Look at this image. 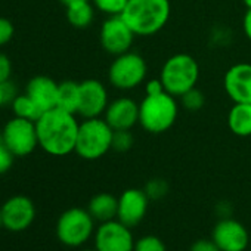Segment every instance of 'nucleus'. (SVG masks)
I'll return each mask as SVG.
<instances>
[{
	"label": "nucleus",
	"instance_id": "f257e3e1",
	"mask_svg": "<svg viewBox=\"0 0 251 251\" xmlns=\"http://www.w3.org/2000/svg\"><path fill=\"white\" fill-rule=\"evenodd\" d=\"M77 115L61 108L45 111L36 120L39 148L53 157H65L75 151L78 135Z\"/></svg>",
	"mask_w": 251,
	"mask_h": 251
},
{
	"label": "nucleus",
	"instance_id": "f03ea898",
	"mask_svg": "<svg viewBox=\"0 0 251 251\" xmlns=\"http://www.w3.org/2000/svg\"><path fill=\"white\" fill-rule=\"evenodd\" d=\"M172 15L170 0H129L121 17L136 36L150 37L160 33Z\"/></svg>",
	"mask_w": 251,
	"mask_h": 251
},
{
	"label": "nucleus",
	"instance_id": "7ed1b4c3",
	"mask_svg": "<svg viewBox=\"0 0 251 251\" xmlns=\"http://www.w3.org/2000/svg\"><path fill=\"white\" fill-rule=\"evenodd\" d=\"M179 115L177 98L169 92L145 95L139 103V124L152 135H161L170 130Z\"/></svg>",
	"mask_w": 251,
	"mask_h": 251
},
{
	"label": "nucleus",
	"instance_id": "20e7f679",
	"mask_svg": "<svg viewBox=\"0 0 251 251\" xmlns=\"http://www.w3.org/2000/svg\"><path fill=\"white\" fill-rule=\"evenodd\" d=\"M114 130L103 117L83 118L78 126L75 154L87 161H95L112 150Z\"/></svg>",
	"mask_w": 251,
	"mask_h": 251
},
{
	"label": "nucleus",
	"instance_id": "39448f33",
	"mask_svg": "<svg viewBox=\"0 0 251 251\" xmlns=\"http://www.w3.org/2000/svg\"><path fill=\"white\" fill-rule=\"evenodd\" d=\"M160 80L163 81L166 92L179 99L183 93L197 87L200 80V64L189 53H176L163 64Z\"/></svg>",
	"mask_w": 251,
	"mask_h": 251
},
{
	"label": "nucleus",
	"instance_id": "423d86ee",
	"mask_svg": "<svg viewBox=\"0 0 251 251\" xmlns=\"http://www.w3.org/2000/svg\"><path fill=\"white\" fill-rule=\"evenodd\" d=\"M148 65L145 58L133 50L114 56L108 68V81L112 87L129 92L145 83Z\"/></svg>",
	"mask_w": 251,
	"mask_h": 251
},
{
	"label": "nucleus",
	"instance_id": "0eeeda50",
	"mask_svg": "<svg viewBox=\"0 0 251 251\" xmlns=\"http://www.w3.org/2000/svg\"><path fill=\"white\" fill-rule=\"evenodd\" d=\"M95 219L87 208L71 207L56 220L55 233L61 244L70 248L83 247L95 235Z\"/></svg>",
	"mask_w": 251,
	"mask_h": 251
},
{
	"label": "nucleus",
	"instance_id": "6e6552de",
	"mask_svg": "<svg viewBox=\"0 0 251 251\" xmlns=\"http://www.w3.org/2000/svg\"><path fill=\"white\" fill-rule=\"evenodd\" d=\"M0 142L14 154L15 158L31 155L39 148L36 121L14 115L0 130Z\"/></svg>",
	"mask_w": 251,
	"mask_h": 251
},
{
	"label": "nucleus",
	"instance_id": "1a4fd4ad",
	"mask_svg": "<svg viewBox=\"0 0 251 251\" xmlns=\"http://www.w3.org/2000/svg\"><path fill=\"white\" fill-rule=\"evenodd\" d=\"M135 37L136 34L132 31V28L123 20L121 15L108 17L102 23L99 30L100 46L106 53L112 56H118L132 50Z\"/></svg>",
	"mask_w": 251,
	"mask_h": 251
},
{
	"label": "nucleus",
	"instance_id": "9d476101",
	"mask_svg": "<svg viewBox=\"0 0 251 251\" xmlns=\"http://www.w3.org/2000/svg\"><path fill=\"white\" fill-rule=\"evenodd\" d=\"M93 242L98 251H133L136 241L132 227L118 219H112L99 223L93 235Z\"/></svg>",
	"mask_w": 251,
	"mask_h": 251
},
{
	"label": "nucleus",
	"instance_id": "9b49d317",
	"mask_svg": "<svg viewBox=\"0 0 251 251\" xmlns=\"http://www.w3.org/2000/svg\"><path fill=\"white\" fill-rule=\"evenodd\" d=\"M3 227L9 232H23L28 229L36 219V205L25 195H14L0 207Z\"/></svg>",
	"mask_w": 251,
	"mask_h": 251
},
{
	"label": "nucleus",
	"instance_id": "f8f14e48",
	"mask_svg": "<svg viewBox=\"0 0 251 251\" xmlns=\"http://www.w3.org/2000/svg\"><path fill=\"white\" fill-rule=\"evenodd\" d=\"M211 239L222 251H245L251 244L247 227L232 217L220 219L214 225Z\"/></svg>",
	"mask_w": 251,
	"mask_h": 251
},
{
	"label": "nucleus",
	"instance_id": "ddd939ff",
	"mask_svg": "<svg viewBox=\"0 0 251 251\" xmlns=\"http://www.w3.org/2000/svg\"><path fill=\"white\" fill-rule=\"evenodd\" d=\"M108 103V89L102 81L96 78H87L80 81V103L77 115H80L81 118L103 117Z\"/></svg>",
	"mask_w": 251,
	"mask_h": 251
},
{
	"label": "nucleus",
	"instance_id": "4468645a",
	"mask_svg": "<svg viewBox=\"0 0 251 251\" xmlns=\"http://www.w3.org/2000/svg\"><path fill=\"white\" fill-rule=\"evenodd\" d=\"M150 198L144 189L129 188L118 197L117 219L129 227L138 226L147 216Z\"/></svg>",
	"mask_w": 251,
	"mask_h": 251
},
{
	"label": "nucleus",
	"instance_id": "2eb2a0df",
	"mask_svg": "<svg viewBox=\"0 0 251 251\" xmlns=\"http://www.w3.org/2000/svg\"><path fill=\"white\" fill-rule=\"evenodd\" d=\"M103 118L112 130H132L139 124V103L127 96L109 100Z\"/></svg>",
	"mask_w": 251,
	"mask_h": 251
},
{
	"label": "nucleus",
	"instance_id": "dca6fc26",
	"mask_svg": "<svg viewBox=\"0 0 251 251\" xmlns=\"http://www.w3.org/2000/svg\"><path fill=\"white\" fill-rule=\"evenodd\" d=\"M223 87L233 103H251V64L232 65L225 73Z\"/></svg>",
	"mask_w": 251,
	"mask_h": 251
},
{
	"label": "nucleus",
	"instance_id": "f3484780",
	"mask_svg": "<svg viewBox=\"0 0 251 251\" xmlns=\"http://www.w3.org/2000/svg\"><path fill=\"white\" fill-rule=\"evenodd\" d=\"M58 89L59 83L53 78L48 75H36L27 83L25 93L45 112L58 106Z\"/></svg>",
	"mask_w": 251,
	"mask_h": 251
},
{
	"label": "nucleus",
	"instance_id": "a211bd4d",
	"mask_svg": "<svg viewBox=\"0 0 251 251\" xmlns=\"http://www.w3.org/2000/svg\"><path fill=\"white\" fill-rule=\"evenodd\" d=\"M117 210H118V198L108 192H100L93 195L87 204V211L98 223L117 219Z\"/></svg>",
	"mask_w": 251,
	"mask_h": 251
},
{
	"label": "nucleus",
	"instance_id": "6ab92c4d",
	"mask_svg": "<svg viewBox=\"0 0 251 251\" xmlns=\"http://www.w3.org/2000/svg\"><path fill=\"white\" fill-rule=\"evenodd\" d=\"M227 127L238 138L251 136V103H233L227 114Z\"/></svg>",
	"mask_w": 251,
	"mask_h": 251
},
{
	"label": "nucleus",
	"instance_id": "aec40b11",
	"mask_svg": "<svg viewBox=\"0 0 251 251\" xmlns=\"http://www.w3.org/2000/svg\"><path fill=\"white\" fill-rule=\"evenodd\" d=\"M96 8L90 0H80V2H74L68 6H65V15L67 21L71 27L84 30L92 25L95 21Z\"/></svg>",
	"mask_w": 251,
	"mask_h": 251
},
{
	"label": "nucleus",
	"instance_id": "412c9836",
	"mask_svg": "<svg viewBox=\"0 0 251 251\" xmlns=\"http://www.w3.org/2000/svg\"><path fill=\"white\" fill-rule=\"evenodd\" d=\"M80 103V83L65 80L59 83L58 89V108L77 115Z\"/></svg>",
	"mask_w": 251,
	"mask_h": 251
},
{
	"label": "nucleus",
	"instance_id": "4be33fe9",
	"mask_svg": "<svg viewBox=\"0 0 251 251\" xmlns=\"http://www.w3.org/2000/svg\"><path fill=\"white\" fill-rule=\"evenodd\" d=\"M11 108H12V112L15 117H21V118L31 120V121H36L43 114V111L36 105V102L25 92L20 93L12 100Z\"/></svg>",
	"mask_w": 251,
	"mask_h": 251
},
{
	"label": "nucleus",
	"instance_id": "5701e85b",
	"mask_svg": "<svg viewBox=\"0 0 251 251\" xmlns=\"http://www.w3.org/2000/svg\"><path fill=\"white\" fill-rule=\"evenodd\" d=\"M96 11L105 14L106 17L121 15L123 11L127 6L129 0H90Z\"/></svg>",
	"mask_w": 251,
	"mask_h": 251
},
{
	"label": "nucleus",
	"instance_id": "b1692460",
	"mask_svg": "<svg viewBox=\"0 0 251 251\" xmlns=\"http://www.w3.org/2000/svg\"><path fill=\"white\" fill-rule=\"evenodd\" d=\"M179 99H180V105L185 109L192 111V112L200 111L204 106V103H205V96H204V93L198 87H194V89L188 90Z\"/></svg>",
	"mask_w": 251,
	"mask_h": 251
},
{
	"label": "nucleus",
	"instance_id": "393cba45",
	"mask_svg": "<svg viewBox=\"0 0 251 251\" xmlns=\"http://www.w3.org/2000/svg\"><path fill=\"white\" fill-rule=\"evenodd\" d=\"M135 138L132 130H114L112 135V151L115 152H127L132 150Z\"/></svg>",
	"mask_w": 251,
	"mask_h": 251
},
{
	"label": "nucleus",
	"instance_id": "a878e982",
	"mask_svg": "<svg viewBox=\"0 0 251 251\" xmlns=\"http://www.w3.org/2000/svg\"><path fill=\"white\" fill-rule=\"evenodd\" d=\"M144 191L147 192L148 198L152 200V201H158L161 198H164L169 192V183L164 180V179H160V177H155V179H151L150 182H147Z\"/></svg>",
	"mask_w": 251,
	"mask_h": 251
},
{
	"label": "nucleus",
	"instance_id": "bb28decb",
	"mask_svg": "<svg viewBox=\"0 0 251 251\" xmlns=\"http://www.w3.org/2000/svg\"><path fill=\"white\" fill-rule=\"evenodd\" d=\"M133 251H167L163 239L155 235H145L135 242Z\"/></svg>",
	"mask_w": 251,
	"mask_h": 251
},
{
	"label": "nucleus",
	"instance_id": "cd10ccee",
	"mask_svg": "<svg viewBox=\"0 0 251 251\" xmlns=\"http://www.w3.org/2000/svg\"><path fill=\"white\" fill-rule=\"evenodd\" d=\"M14 36H15L14 23L5 17H0V48L11 43Z\"/></svg>",
	"mask_w": 251,
	"mask_h": 251
},
{
	"label": "nucleus",
	"instance_id": "c85d7f7f",
	"mask_svg": "<svg viewBox=\"0 0 251 251\" xmlns=\"http://www.w3.org/2000/svg\"><path fill=\"white\" fill-rule=\"evenodd\" d=\"M14 160H15L14 154L0 142V175H5L11 170Z\"/></svg>",
	"mask_w": 251,
	"mask_h": 251
},
{
	"label": "nucleus",
	"instance_id": "c756f323",
	"mask_svg": "<svg viewBox=\"0 0 251 251\" xmlns=\"http://www.w3.org/2000/svg\"><path fill=\"white\" fill-rule=\"evenodd\" d=\"M11 75H12V61L6 53L0 52V84L11 80Z\"/></svg>",
	"mask_w": 251,
	"mask_h": 251
},
{
	"label": "nucleus",
	"instance_id": "7c9ffc66",
	"mask_svg": "<svg viewBox=\"0 0 251 251\" xmlns=\"http://www.w3.org/2000/svg\"><path fill=\"white\" fill-rule=\"evenodd\" d=\"M0 90H2V95H3V99H5V103L6 105L8 103L11 105L12 100L20 95L18 90H17V86H15V83L12 80H8V81L0 84Z\"/></svg>",
	"mask_w": 251,
	"mask_h": 251
},
{
	"label": "nucleus",
	"instance_id": "2f4dec72",
	"mask_svg": "<svg viewBox=\"0 0 251 251\" xmlns=\"http://www.w3.org/2000/svg\"><path fill=\"white\" fill-rule=\"evenodd\" d=\"M189 251H222V250H220V248L216 245V242L210 238V239H197V241L191 245Z\"/></svg>",
	"mask_w": 251,
	"mask_h": 251
},
{
	"label": "nucleus",
	"instance_id": "473e14b6",
	"mask_svg": "<svg viewBox=\"0 0 251 251\" xmlns=\"http://www.w3.org/2000/svg\"><path fill=\"white\" fill-rule=\"evenodd\" d=\"M161 92H166V89H164V84L160 80V77L151 78L145 83V95H157Z\"/></svg>",
	"mask_w": 251,
	"mask_h": 251
},
{
	"label": "nucleus",
	"instance_id": "72a5a7b5",
	"mask_svg": "<svg viewBox=\"0 0 251 251\" xmlns=\"http://www.w3.org/2000/svg\"><path fill=\"white\" fill-rule=\"evenodd\" d=\"M242 30L248 40H251V9H247L244 20H242Z\"/></svg>",
	"mask_w": 251,
	"mask_h": 251
},
{
	"label": "nucleus",
	"instance_id": "f704fd0d",
	"mask_svg": "<svg viewBox=\"0 0 251 251\" xmlns=\"http://www.w3.org/2000/svg\"><path fill=\"white\" fill-rule=\"evenodd\" d=\"M230 205L227 202H222L219 207H217V213L220 216V219H226V217H230Z\"/></svg>",
	"mask_w": 251,
	"mask_h": 251
},
{
	"label": "nucleus",
	"instance_id": "c9c22d12",
	"mask_svg": "<svg viewBox=\"0 0 251 251\" xmlns=\"http://www.w3.org/2000/svg\"><path fill=\"white\" fill-rule=\"evenodd\" d=\"M59 2H61L64 6H68V5H71V3H74V2H80V0H59Z\"/></svg>",
	"mask_w": 251,
	"mask_h": 251
},
{
	"label": "nucleus",
	"instance_id": "e433bc0d",
	"mask_svg": "<svg viewBox=\"0 0 251 251\" xmlns=\"http://www.w3.org/2000/svg\"><path fill=\"white\" fill-rule=\"evenodd\" d=\"M6 103H5V99H3V95H2V90H0V109H2L3 106H5Z\"/></svg>",
	"mask_w": 251,
	"mask_h": 251
},
{
	"label": "nucleus",
	"instance_id": "4c0bfd02",
	"mask_svg": "<svg viewBox=\"0 0 251 251\" xmlns=\"http://www.w3.org/2000/svg\"><path fill=\"white\" fill-rule=\"evenodd\" d=\"M242 2H244L247 9H251V0H242Z\"/></svg>",
	"mask_w": 251,
	"mask_h": 251
},
{
	"label": "nucleus",
	"instance_id": "58836bf2",
	"mask_svg": "<svg viewBox=\"0 0 251 251\" xmlns=\"http://www.w3.org/2000/svg\"><path fill=\"white\" fill-rule=\"evenodd\" d=\"M80 251H98V250L93 247V248H83V250H80Z\"/></svg>",
	"mask_w": 251,
	"mask_h": 251
},
{
	"label": "nucleus",
	"instance_id": "ea45409f",
	"mask_svg": "<svg viewBox=\"0 0 251 251\" xmlns=\"http://www.w3.org/2000/svg\"><path fill=\"white\" fill-rule=\"evenodd\" d=\"M0 227H3V220H2V213H0Z\"/></svg>",
	"mask_w": 251,
	"mask_h": 251
}]
</instances>
